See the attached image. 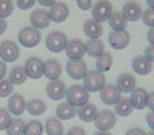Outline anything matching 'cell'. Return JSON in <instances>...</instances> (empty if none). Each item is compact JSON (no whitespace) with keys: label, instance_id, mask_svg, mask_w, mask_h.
I'll use <instances>...</instances> for the list:
<instances>
[{"label":"cell","instance_id":"obj_1","mask_svg":"<svg viewBox=\"0 0 154 135\" xmlns=\"http://www.w3.org/2000/svg\"><path fill=\"white\" fill-rule=\"evenodd\" d=\"M66 103L73 107H82L88 103L90 99L89 92L82 84H73L66 90Z\"/></svg>","mask_w":154,"mask_h":135},{"label":"cell","instance_id":"obj_2","mask_svg":"<svg viewBox=\"0 0 154 135\" xmlns=\"http://www.w3.org/2000/svg\"><path fill=\"white\" fill-rule=\"evenodd\" d=\"M106 86V77L103 73L91 70L88 71L84 78V88L88 92H100L101 89Z\"/></svg>","mask_w":154,"mask_h":135},{"label":"cell","instance_id":"obj_3","mask_svg":"<svg viewBox=\"0 0 154 135\" xmlns=\"http://www.w3.org/2000/svg\"><path fill=\"white\" fill-rule=\"evenodd\" d=\"M68 37L64 33L59 32V31H55V32H51L48 34L47 38H45V45H47L48 50L53 53H60V52L64 51L68 45Z\"/></svg>","mask_w":154,"mask_h":135},{"label":"cell","instance_id":"obj_4","mask_svg":"<svg viewBox=\"0 0 154 135\" xmlns=\"http://www.w3.org/2000/svg\"><path fill=\"white\" fill-rule=\"evenodd\" d=\"M18 40L21 45L26 48H34L40 42L41 34L33 26H24L18 34Z\"/></svg>","mask_w":154,"mask_h":135},{"label":"cell","instance_id":"obj_5","mask_svg":"<svg viewBox=\"0 0 154 135\" xmlns=\"http://www.w3.org/2000/svg\"><path fill=\"white\" fill-rule=\"evenodd\" d=\"M94 122L95 127L100 132H108L115 127L116 122H117V117L112 110H103L98 113Z\"/></svg>","mask_w":154,"mask_h":135},{"label":"cell","instance_id":"obj_6","mask_svg":"<svg viewBox=\"0 0 154 135\" xmlns=\"http://www.w3.org/2000/svg\"><path fill=\"white\" fill-rule=\"evenodd\" d=\"M113 14V7L109 1H97L92 8V19L98 23L110 19Z\"/></svg>","mask_w":154,"mask_h":135},{"label":"cell","instance_id":"obj_7","mask_svg":"<svg viewBox=\"0 0 154 135\" xmlns=\"http://www.w3.org/2000/svg\"><path fill=\"white\" fill-rule=\"evenodd\" d=\"M20 50L16 42L5 40L0 43V57L5 62H14L19 58Z\"/></svg>","mask_w":154,"mask_h":135},{"label":"cell","instance_id":"obj_8","mask_svg":"<svg viewBox=\"0 0 154 135\" xmlns=\"http://www.w3.org/2000/svg\"><path fill=\"white\" fill-rule=\"evenodd\" d=\"M66 73L72 79L80 80L84 79L88 73V66L85 60H69L66 62Z\"/></svg>","mask_w":154,"mask_h":135},{"label":"cell","instance_id":"obj_9","mask_svg":"<svg viewBox=\"0 0 154 135\" xmlns=\"http://www.w3.org/2000/svg\"><path fill=\"white\" fill-rule=\"evenodd\" d=\"M130 33L126 30L117 31V32L113 31V32L110 33L109 37H108V42L114 50H122L127 48L130 43Z\"/></svg>","mask_w":154,"mask_h":135},{"label":"cell","instance_id":"obj_10","mask_svg":"<svg viewBox=\"0 0 154 135\" xmlns=\"http://www.w3.org/2000/svg\"><path fill=\"white\" fill-rule=\"evenodd\" d=\"M100 100L105 105L108 106H115L118 101L122 99V93L118 91L115 84H106L100 91Z\"/></svg>","mask_w":154,"mask_h":135},{"label":"cell","instance_id":"obj_11","mask_svg":"<svg viewBox=\"0 0 154 135\" xmlns=\"http://www.w3.org/2000/svg\"><path fill=\"white\" fill-rule=\"evenodd\" d=\"M122 14L127 21H138L143 15V8L136 1H127L122 5Z\"/></svg>","mask_w":154,"mask_h":135},{"label":"cell","instance_id":"obj_12","mask_svg":"<svg viewBox=\"0 0 154 135\" xmlns=\"http://www.w3.org/2000/svg\"><path fill=\"white\" fill-rule=\"evenodd\" d=\"M31 24L34 29H47L51 23L49 12L43 9H35L30 15Z\"/></svg>","mask_w":154,"mask_h":135},{"label":"cell","instance_id":"obj_13","mask_svg":"<svg viewBox=\"0 0 154 135\" xmlns=\"http://www.w3.org/2000/svg\"><path fill=\"white\" fill-rule=\"evenodd\" d=\"M66 54L70 60H80L86 54L85 42L80 39H72L68 42L66 48Z\"/></svg>","mask_w":154,"mask_h":135},{"label":"cell","instance_id":"obj_14","mask_svg":"<svg viewBox=\"0 0 154 135\" xmlns=\"http://www.w3.org/2000/svg\"><path fill=\"white\" fill-rule=\"evenodd\" d=\"M24 70L28 77L32 79H39L43 75V61L38 57H30L26 61Z\"/></svg>","mask_w":154,"mask_h":135},{"label":"cell","instance_id":"obj_15","mask_svg":"<svg viewBox=\"0 0 154 135\" xmlns=\"http://www.w3.org/2000/svg\"><path fill=\"white\" fill-rule=\"evenodd\" d=\"M66 87L62 80L57 79L54 81H50L47 84V94L52 100H60L66 96Z\"/></svg>","mask_w":154,"mask_h":135},{"label":"cell","instance_id":"obj_16","mask_svg":"<svg viewBox=\"0 0 154 135\" xmlns=\"http://www.w3.org/2000/svg\"><path fill=\"white\" fill-rule=\"evenodd\" d=\"M116 88L120 93H132L136 89V79L130 73H122L117 77Z\"/></svg>","mask_w":154,"mask_h":135},{"label":"cell","instance_id":"obj_17","mask_svg":"<svg viewBox=\"0 0 154 135\" xmlns=\"http://www.w3.org/2000/svg\"><path fill=\"white\" fill-rule=\"evenodd\" d=\"M62 73V68L59 61L56 59H49L43 62V74L51 81L57 80Z\"/></svg>","mask_w":154,"mask_h":135},{"label":"cell","instance_id":"obj_18","mask_svg":"<svg viewBox=\"0 0 154 135\" xmlns=\"http://www.w3.org/2000/svg\"><path fill=\"white\" fill-rule=\"evenodd\" d=\"M69 14H70L69 7L63 2H56L49 11L50 19L51 21L56 22V23L64 21L68 18Z\"/></svg>","mask_w":154,"mask_h":135},{"label":"cell","instance_id":"obj_19","mask_svg":"<svg viewBox=\"0 0 154 135\" xmlns=\"http://www.w3.org/2000/svg\"><path fill=\"white\" fill-rule=\"evenodd\" d=\"M26 99L19 93H16V94H13L11 97H10L9 101H8V107H9V112L14 115H21L22 113L26 110Z\"/></svg>","mask_w":154,"mask_h":135},{"label":"cell","instance_id":"obj_20","mask_svg":"<svg viewBox=\"0 0 154 135\" xmlns=\"http://www.w3.org/2000/svg\"><path fill=\"white\" fill-rule=\"evenodd\" d=\"M98 109L95 105L93 103H86L82 107H79V109L77 110L76 114L78 117L85 122H92L95 121L97 115H98Z\"/></svg>","mask_w":154,"mask_h":135},{"label":"cell","instance_id":"obj_21","mask_svg":"<svg viewBox=\"0 0 154 135\" xmlns=\"http://www.w3.org/2000/svg\"><path fill=\"white\" fill-rule=\"evenodd\" d=\"M132 69L138 75H148L152 72L153 64L143 56H136L132 60Z\"/></svg>","mask_w":154,"mask_h":135},{"label":"cell","instance_id":"obj_22","mask_svg":"<svg viewBox=\"0 0 154 135\" xmlns=\"http://www.w3.org/2000/svg\"><path fill=\"white\" fill-rule=\"evenodd\" d=\"M148 92L143 88H136L132 92L130 101L133 108L136 110H143L147 107Z\"/></svg>","mask_w":154,"mask_h":135},{"label":"cell","instance_id":"obj_23","mask_svg":"<svg viewBox=\"0 0 154 135\" xmlns=\"http://www.w3.org/2000/svg\"><path fill=\"white\" fill-rule=\"evenodd\" d=\"M84 32L90 39H99L103 33V26L93 19H87L84 23Z\"/></svg>","mask_w":154,"mask_h":135},{"label":"cell","instance_id":"obj_24","mask_svg":"<svg viewBox=\"0 0 154 135\" xmlns=\"http://www.w3.org/2000/svg\"><path fill=\"white\" fill-rule=\"evenodd\" d=\"M86 53L91 57L98 58L105 53V43L100 39H89L86 43Z\"/></svg>","mask_w":154,"mask_h":135},{"label":"cell","instance_id":"obj_25","mask_svg":"<svg viewBox=\"0 0 154 135\" xmlns=\"http://www.w3.org/2000/svg\"><path fill=\"white\" fill-rule=\"evenodd\" d=\"M77 110L68 103H61L56 108V115L60 120L72 119L76 115Z\"/></svg>","mask_w":154,"mask_h":135},{"label":"cell","instance_id":"obj_26","mask_svg":"<svg viewBox=\"0 0 154 135\" xmlns=\"http://www.w3.org/2000/svg\"><path fill=\"white\" fill-rule=\"evenodd\" d=\"M26 109L28 110V112L31 115L38 116L43 114L47 111V103L42 100V99H31L26 103Z\"/></svg>","mask_w":154,"mask_h":135},{"label":"cell","instance_id":"obj_27","mask_svg":"<svg viewBox=\"0 0 154 135\" xmlns=\"http://www.w3.org/2000/svg\"><path fill=\"white\" fill-rule=\"evenodd\" d=\"M45 129L48 135H63V126L58 118H48L45 124Z\"/></svg>","mask_w":154,"mask_h":135},{"label":"cell","instance_id":"obj_28","mask_svg":"<svg viewBox=\"0 0 154 135\" xmlns=\"http://www.w3.org/2000/svg\"><path fill=\"white\" fill-rule=\"evenodd\" d=\"M26 78H28V75H26V72L23 66H14L13 69L10 71L9 80L13 86L14 84H23V82H26Z\"/></svg>","mask_w":154,"mask_h":135},{"label":"cell","instance_id":"obj_29","mask_svg":"<svg viewBox=\"0 0 154 135\" xmlns=\"http://www.w3.org/2000/svg\"><path fill=\"white\" fill-rule=\"evenodd\" d=\"M96 71L103 73L108 72L113 66V56L110 52H105L96 59Z\"/></svg>","mask_w":154,"mask_h":135},{"label":"cell","instance_id":"obj_30","mask_svg":"<svg viewBox=\"0 0 154 135\" xmlns=\"http://www.w3.org/2000/svg\"><path fill=\"white\" fill-rule=\"evenodd\" d=\"M108 21H109L110 28L113 31H115V32H117V31H125L127 28V24H128V21L125 19L122 14L119 13V12H115V13L112 14Z\"/></svg>","mask_w":154,"mask_h":135},{"label":"cell","instance_id":"obj_31","mask_svg":"<svg viewBox=\"0 0 154 135\" xmlns=\"http://www.w3.org/2000/svg\"><path fill=\"white\" fill-rule=\"evenodd\" d=\"M133 108L132 103L130 101V98H122L115 105V110H114V113L118 116H122V117H126L132 114Z\"/></svg>","mask_w":154,"mask_h":135},{"label":"cell","instance_id":"obj_32","mask_svg":"<svg viewBox=\"0 0 154 135\" xmlns=\"http://www.w3.org/2000/svg\"><path fill=\"white\" fill-rule=\"evenodd\" d=\"M26 129V122L22 119H13L10 124L9 128L7 129L8 135H23Z\"/></svg>","mask_w":154,"mask_h":135},{"label":"cell","instance_id":"obj_33","mask_svg":"<svg viewBox=\"0 0 154 135\" xmlns=\"http://www.w3.org/2000/svg\"><path fill=\"white\" fill-rule=\"evenodd\" d=\"M43 126L38 120H31L26 124L23 135H42Z\"/></svg>","mask_w":154,"mask_h":135},{"label":"cell","instance_id":"obj_34","mask_svg":"<svg viewBox=\"0 0 154 135\" xmlns=\"http://www.w3.org/2000/svg\"><path fill=\"white\" fill-rule=\"evenodd\" d=\"M12 120H13V118L11 116V113L7 109L0 108V131L7 130Z\"/></svg>","mask_w":154,"mask_h":135},{"label":"cell","instance_id":"obj_35","mask_svg":"<svg viewBox=\"0 0 154 135\" xmlns=\"http://www.w3.org/2000/svg\"><path fill=\"white\" fill-rule=\"evenodd\" d=\"M14 5L12 1L9 0H0V18H5L9 17L12 13H13Z\"/></svg>","mask_w":154,"mask_h":135},{"label":"cell","instance_id":"obj_36","mask_svg":"<svg viewBox=\"0 0 154 135\" xmlns=\"http://www.w3.org/2000/svg\"><path fill=\"white\" fill-rule=\"evenodd\" d=\"M14 90V86L10 82L9 79H1L0 80V97L9 96L10 94H12Z\"/></svg>","mask_w":154,"mask_h":135},{"label":"cell","instance_id":"obj_37","mask_svg":"<svg viewBox=\"0 0 154 135\" xmlns=\"http://www.w3.org/2000/svg\"><path fill=\"white\" fill-rule=\"evenodd\" d=\"M141 19H143V22L146 26L154 28V10L147 9V10H145V11H143Z\"/></svg>","mask_w":154,"mask_h":135},{"label":"cell","instance_id":"obj_38","mask_svg":"<svg viewBox=\"0 0 154 135\" xmlns=\"http://www.w3.org/2000/svg\"><path fill=\"white\" fill-rule=\"evenodd\" d=\"M16 5L20 10H29L32 7H34L35 0H18Z\"/></svg>","mask_w":154,"mask_h":135},{"label":"cell","instance_id":"obj_39","mask_svg":"<svg viewBox=\"0 0 154 135\" xmlns=\"http://www.w3.org/2000/svg\"><path fill=\"white\" fill-rule=\"evenodd\" d=\"M76 3L77 7L82 11H88L92 8V1H90V0H78V1H76Z\"/></svg>","mask_w":154,"mask_h":135},{"label":"cell","instance_id":"obj_40","mask_svg":"<svg viewBox=\"0 0 154 135\" xmlns=\"http://www.w3.org/2000/svg\"><path fill=\"white\" fill-rule=\"evenodd\" d=\"M143 57L148 59L150 62H154V45H148L145 49V56Z\"/></svg>","mask_w":154,"mask_h":135},{"label":"cell","instance_id":"obj_41","mask_svg":"<svg viewBox=\"0 0 154 135\" xmlns=\"http://www.w3.org/2000/svg\"><path fill=\"white\" fill-rule=\"evenodd\" d=\"M66 135H87V134H86V131L82 127H72L68 131V134Z\"/></svg>","mask_w":154,"mask_h":135},{"label":"cell","instance_id":"obj_42","mask_svg":"<svg viewBox=\"0 0 154 135\" xmlns=\"http://www.w3.org/2000/svg\"><path fill=\"white\" fill-rule=\"evenodd\" d=\"M125 135H147V133L140 128H131L127 131Z\"/></svg>","mask_w":154,"mask_h":135},{"label":"cell","instance_id":"obj_43","mask_svg":"<svg viewBox=\"0 0 154 135\" xmlns=\"http://www.w3.org/2000/svg\"><path fill=\"white\" fill-rule=\"evenodd\" d=\"M147 107L151 110V112H153V113H154V91L148 94Z\"/></svg>","mask_w":154,"mask_h":135},{"label":"cell","instance_id":"obj_44","mask_svg":"<svg viewBox=\"0 0 154 135\" xmlns=\"http://www.w3.org/2000/svg\"><path fill=\"white\" fill-rule=\"evenodd\" d=\"M146 121L147 124L152 129V131H154V113L153 112H150L146 115Z\"/></svg>","mask_w":154,"mask_h":135},{"label":"cell","instance_id":"obj_45","mask_svg":"<svg viewBox=\"0 0 154 135\" xmlns=\"http://www.w3.org/2000/svg\"><path fill=\"white\" fill-rule=\"evenodd\" d=\"M7 69H8L7 63L5 61H2V60H0V80L3 79L5 73H7Z\"/></svg>","mask_w":154,"mask_h":135},{"label":"cell","instance_id":"obj_46","mask_svg":"<svg viewBox=\"0 0 154 135\" xmlns=\"http://www.w3.org/2000/svg\"><path fill=\"white\" fill-rule=\"evenodd\" d=\"M147 39H148V41H149L150 45H154V28H151L148 31Z\"/></svg>","mask_w":154,"mask_h":135},{"label":"cell","instance_id":"obj_47","mask_svg":"<svg viewBox=\"0 0 154 135\" xmlns=\"http://www.w3.org/2000/svg\"><path fill=\"white\" fill-rule=\"evenodd\" d=\"M38 2H39V5H42V7L52 8L56 3V1H54V0H39Z\"/></svg>","mask_w":154,"mask_h":135},{"label":"cell","instance_id":"obj_48","mask_svg":"<svg viewBox=\"0 0 154 135\" xmlns=\"http://www.w3.org/2000/svg\"><path fill=\"white\" fill-rule=\"evenodd\" d=\"M7 28H8L7 21L5 19H2V18H0V35H2L7 31Z\"/></svg>","mask_w":154,"mask_h":135},{"label":"cell","instance_id":"obj_49","mask_svg":"<svg viewBox=\"0 0 154 135\" xmlns=\"http://www.w3.org/2000/svg\"><path fill=\"white\" fill-rule=\"evenodd\" d=\"M147 5H148V9L154 10V0H149V1H147Z\"/></svg>","mask_w":154,"mask_h":135},{"label":"cell","instance_id":"obj_50","mask_svg":"<svg viewBox=\"0 0 154 135\" xmlns=\"http://www.w3.org/2000/svg\"><path fill=\"white\" fill-rule=\"evenodd\" d=\"M94 135H112V134H111V133H109V132H100V131H99V132L95 133Z\"/></svg>","mask_w":154,"mask_h":135},{"label":"cell","instance_id":"obj_51","mask_svg":"<svg viewBox=\"0 0 154 135\" xmlns=\"http://www.w3.org/2000/svg\"><path fill=\"white\" fill-rule=\"evenodd\" d=\"M147 135H154V131H151V132H149Z\"/></svg>","mask_w":154,"mask_h":135}]
</instances>
